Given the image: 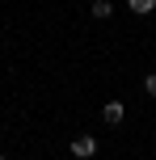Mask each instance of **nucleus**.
Returning a JSON list of instances; mask_svg holds the SVG:
<instances>
[{"label": "nucleus", "instance_id": "obj_5", "mask_svg": "<svg viewBox=\"0 0 156 160\" xmlns=\"http://www.w3.org/2000/svg\"><path fill=\"white\" fill-rule=\"evenodd\" d=\"M143 93H148V97H156V72H148V76H143Z\"/></svg>", "mask_w": 156, "mask_h": 160}, {"label": "nucleus", "instance_id": "obj_3", "mask_svg": "<svg viewBox=\"0 0 156 160\" xmlns=\"http://www.w3.org/2000/svg\"><path fill=\"white\" fill-rule=\"evenodd\" d=\"M131 4V13L135 17H148V13H156V0H127Z\"/></svg>", "mask_w": 156, "mask_h": 160}, {"label": "nucleus", "instance_id": "obj_6", "mask_svg": "<svg viewBox=\"0 0 156 160\" xmlns=\"http://www.w3.org/2000/svg\"><path fill=\"white\" fill-rule=\"evenodd\" d=\"M0 160H8V156H0Z\"/></svg>", "mask_w": 156, "mask_h": 160}, {"label": "nucleus", "instance_id": "obj_1", "mask_svg": "<svg viewBox=\"0 0 156 160\" xmlns=\"http://www.w3.org/2000/svg\"><path fill=\"white\" fill-rule=\"evenodd\" d=\"M72 156H80V160L97 156V139H93V135H76L72 139Z\"/></svg>", "mask_w": 156, "mask_h": 160}, {"label": "nucleus", "instance_id": "obj_4", "mask_svg": "<svg viewBox=\"0 0 156 160\" xmlns=\"http://www.w3.org/2000/svg\"><path fill=\"white\" fill-rule=\"evenodd\" d=\"M93 17H97V21L114 17V4H110V0H93Z\"/></svg>", "mask_w": 156, "mask_h": 160}, {"label": "nucleus", "instance_id": "obj_2", "mask_svg": "<svg viewBox=\"0 0 156 160\" xmlns=\"http://www.w3.org/2000/svg\"><path fill=\"white\" fill-rule=\"evenodd\" d=\"M101 118H106L110 127H118V122L127 118V105L123 101H106V105H101Z\"/></svg>", "mask_w": 156, "mask_h": 160}]
</instances>
